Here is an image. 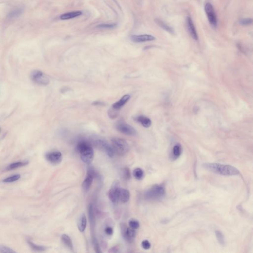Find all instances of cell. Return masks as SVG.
Masks as SVG:
<instances>
[{
  "instance_id": "cell-33",
  "label": "cell",
  "mask_w": 253,
  "mask_h": 253,
  "mask_svg": "<svg viewBox=\"0 0 253 253\" xmlns=\"http://www.w3.org/2000/svg\"><path fill=\"white\" fill-rule=\"evenodd\" d=\"M129 224L130 227L135 229V230L138 229L139 227V222L138 221L135 220V219H132L131 221H130Z\"/></svg>"
},
{
  "instance_id": "cell-16",
  "label": "cell",
  "mask_w": 253,
  "mask_h": 253,
  "mask_svg": "<svg viewBox=\"0 0 253 253\" xmlns=\"http://www.w3.org/2000/svg\"><path fill=\"white\" fill-rule=\"evenodd\" d=\"M77 227L81 232L85 231L87 227V218L85 214H82L79 217L77 222Z\"/></svg>"
},
{
  "instance_id": "cell-14",
  "label": "cell",
  "mask_w": 253,
  "mask_h": 253,
  "mask_svg": "<svg viewBox=\"0 0 253 253\" xmlns=\"http://www.w3.org/2000/svg\"><path fill=\"white\" fill-rule=\"evenodd\" d=\"M82 15V12L80 10L73 11V12H67L61 15L60 18L62 20H68L73 19L74 18H77Z\"/></svg>"
},
{
  "instance_id": "cell-4",
  "label": "cell",
  "mask_w": 253,
  "mask_h": 253,
  "mask_svg": "<svg viewBox=\"0 0 253 253\" xmlns=\"http://www.w3.org/2000/svg\"><path fill=\"white\" fill-rule=\"evenodd\" d=\"M111 144L114 151L120 155H124L129 150V144L125 139L114 138L111 139Z\"/></svg>"
},
{
  "instance_id": "cell-2",
  "label": "cell",
  "mask_w": 253,
  "mask_h": 253,
  "mask_svg": "<svg viewBox=\"0 0 253 253\" xmlns=\"http://www.w3.org/2000/svg\"><path fill=\"white\" fill-rule=\"evenodd\" d=\"M77 149L83 162L87 164L92 162L94 159V151L89 142L85 141L79 142L77 145Z\"/></svg>"
},
{
  "instance_id": "cell-32",
  "label": "cell",
  "mask_w": 253,
  "mask_h": 253,
  "mask_svg": "<svg viewBox=\"0 0 253 253\" xmlns=\"http://www.w3.org/2000/svg\"><path fill=\"white\" fill-rule=\"evenodd\" d=\"M119 110L112 108L109 112V115L111 118H115L118 116L119 113Z\"/></svg>"
},
{
  "instance_id": "cell-10",
  "label": "cell",
  "mask_w": 253,
  "mask_h": 253,
  "mask_svg": "<svg viewBox=\"0 0 253 253\" xmlns=\"http://www.w3.org/2000/svg\"><path fill=\"white\" fill-rule=\"evenodd\" d=\"M45 158L51 164L56 165L62 162V155L60 151H54L48 153L45 155Z\"/></svg>"
},
{
  "instance_id": "cell-28",
  "label": "cell",
  "mask_w": 253,
  "mask_h": 253,
  "mask_svg": "<svg viewBox=\"0 0 253 253\" xmlns=\"http://www.w3.org/2000/svg\"><path fill=\"white\" fill-rule=\"evenodd\" d=\"M21 177V176L20 175H13V176L7 177L6 179L3 180V182L4 183H13V182L19 180Z\"/></svg>"
},
{
  "instance_id": "cell-35",
  "label": "cell",
  "mask_w": 253,
  "mask_h": 253,
  "mask_svg": "<svg viewBox=\"0 0 253 253\" xmlns=\"http://www.w3.org/2000/svg\"><path fill=\"white\" fill-rule=\"evenodd\" d=\"M142 248L144 249H145V250H148V249H150V248L151 247V244L150 242L148 240H145L142 242Z\"/></svg>"
},
{
  "instance_id": "cell-19",
  "label": "cell",
  "mask_w": 253,
  "mask_h": 253,
  "mask_svg": "<svg viewBox=\"0 0 253 253\" xmlns=\"http://www.w3.org/2000/svg\"><path fill=\"white\" fill-rule=\"evenodd\" d=\"M136 121L141 123L145 128H149L151 125V121L150 119L144 115L139 116L136 119Z\"/></svg>"
},
{
  "instance_id": "cell-36",
  "label": "cell",
  "mask_w": 253,
  "mask_h": 253,
  "mask_svg": "<svg viewBox=\"0 0 253 253\" xmlns=\"http://www.w3.org/2000/svg\"><path fill=\"white\" fill-rule=\"evenodd\" d=\"M105 232L108 235H111L113 233V230L111 227H108L105 229Z\"/></svg>"
},
{
  "instance_id": "cell-18",
  "label": "cell",
  "mask_w": 253,
  "mask_h": 253,
  "mask_svg": "<svg viewBox=\"0 0 253 253\" xmlns=\"http://www.w3.org/2000/svg\"><path fill=\"white\" fill-rule=\"evenodd\" d=\"M130 197V194L129 191L126 189L121 188L119 196V201H121L122 203H125L129 201Z\"/></svg>"
},
{
  "instance_id": "cell-26",
  "label": "cell",
  "mask_w": 253,
  "mask_h": 253,
  "mask_svg": "<svg viewBox=\"0 0 253 253\" xmlns=\"http://www.w3.org/2000/svg\"><path fill=\"white\" fill-rule=\"evenodd\" d=\"M28 243L30 247L34 251H39V252H42V251H44L45 250V248L44 246H40V245H38L34 244L33 242L28 240Z\"/></svg>"
},
{
  "instance_id": "cell-29",
  "label": "cell",
  "mask_w": 253,
  "mask_h": 253,
  "mask_svg": "<svg viewBox=\"0 0 253 253\" xmlns=\"http://www.w3.org/2000/svg\"><path fill=\"white\" fill-rule=\"evenodd\" d=\"M117 26L116 23L100 24L97 26V27L100 29H113Z\"/></svg>"
},
{
  "instance_id": "cell-37",
  "label": "cell",
  "mask_w": 253,
  "mask_h": 253,
  "mask_svg": "<svg viewBox=\"0 0 253 253\" xmlns=\"http://www.w3.org/2000/svg\"><path fill=\"white\" fill-rule=\"evenodd\" d=\"M117 249H118V248L117 247H114L112 248H111L109 252H111V253H115V252H117Z\"/></svg>"
},
{
  "instance_id": "cell-31",
  "label": "cell",
  "mask_w": 253,
  "mask_h": 253,
  "mask_svg": "<svg viewBox=\"0 0 253 253\" xmlns=\"http://www.w3.org/2000/svg\"><path fill=\"white\" fill-rule=\"evenodd\" d=\"M0 253H15V251H13L10 248L7 247V246L1 245L0 246Z\"/></svg>"
},
{
  "instance_id": "cell-6",
  "label": "cell",
  "mask_w": 253,
  "mask_h": 253,
  "mask_svg": "<svg viewBox=\"0 0 253 253\" xmlns=\"http://www.w3.org/2000/svg\"><path fill=\"white\" fill-rule=\"evenodd\" d=\"M116 129L121 133L127 136H133L136 134V130L123 120H120L117 123Z\"/></svg>"
},
{
  "instance_id": "cell-17",
  "label": "cell",
  "mask_w": 253,
  "mask_h": 253,
  "mask_svg": "<svg viewBox=\"0 0 253 253\" xmlns=\"http://www.w3.org/2000/svg\"><path fill=\"white\" fill-rule=\"evenodd\" d=\"M131 97L129 95H126L123 96L121 100H119L118 101L112 105L113 108L119 110L122 107H123L128 101H129Z\"/></svg>"
},
{
  "instance_id": "cell-5",
  "label": "cell",
  "mask_w": 253,
  "mask_h": 253,
  "mask_svg": "<svg viewBox=\"0 0 253 253\" xmlns=\"http://www.w3.org/2000/svg\"><path fill=\"white\" fill-rule=\"evenodd\" d=\"M93 144L98 149L106 152L110 157H112L114 155V149L112 145L110 144L107 141L102 138H96L93 140Z\"/></svg>"
},
{
  "instance_id": "cell-1",
  "label": "cell",
  "mask_w": 253,
  "mask_h": 253,
  "mask_svg": "<svg viewBox=\"0 0 253 253\" xmlns=\"http://www.w3.org/2000/svg\"><path fill=\"white\" fill-rule=\"evenodd\" d=\"M203 166L207 170L221 175L233 176L239 174L238 170L232 166L217 163H206Z\"/></svg>"
},
{
  "instance_id": "cell-20",
  "label": "cell",
  "mask_w": 253,
  "mask_h": 253,
  "mask_svg": "<svg viewBox=\"0 0 253 253\" xmlns=\"http://www.w3.org/2000/svg\"><path fill=\"white\" fill-rule=\"evenodd\" d=\"M29 163L28 161H19L13 163L8 166L6 170L7 171H10V170H15L16 169L19 168L21 167H23L27 165Z\"/></svg>"
},
{
  "instance_id": "cell-27",
  "label": "cell",
  "mask_w": 253,
  "mask_h": 253,
  "mask_svg": "<svg viewBox=\"0 0 253 253\" xmlns=\"http://www.w3.org/2000/svg\"><path fill=\"white\" fill-rule=\"evenodd\" d=\"M133 175L136 179L140 180L144 177V172L142 169L138 168L133 171Z\"/></svg>"
},
{
  "instance_id": "cell-22",
  "label": "cell",
  "mask_w": 253,
  "mask_h": 253,
  "mask_svg": "<svg viewBox=\"0 0 253 253\" xmlns=\"http://www.w3.org/2000/svg\"><path fill=\"white\" fill-rule=\"evenodd\" d=\"M62 241L65 246L71 250H73V245L72 240L69 236L66 234H63L62 236Z\"/></svg>"
},
{
  "instance_id": "cell-3",
  "label": "cell",
  "mask_w": 253,
  "mask_h": 253,
  "mask_svg": "<svg viewBox=\"0 0 253 253\" xmlns=\"http://www.w3.org/2000/svg\"><path fill=\"white\" fill-rule=\"evenodd\" d=\"M165 193L163 186L156 184L152 186L145 193V198L149 200H156L163 197Z\"/></svg>"
},
{
  "instance_id": "cell-12",
  "label": "cell",
  "mask_w": 253,
  "mask_h": 253,
  "mask_svg": "<svg viewBox=\"0 0 253 253\" xmlns=\"http://www.w3.org/2000/svg\"><path fill=\"white\" fill-rule=\"evenodd\" d=\"M130 39L132 42L136 43H139L146 42L148 41H154L155 37L151 35L144 34V35H134L130 37Z\"/></svg>"
},
{
  "instance_id": "cell-11",
  "label": "cell",
  "mask_w": 253,
  "mask_h": 253,
  "mask_svg": "<svg viewBox=\"0 0 253 253\" xmlns=\"http://www.w3.org/2000/svg\"><path fill=\"white\" fill-rule=\"evenodd\" d=\"M95 175V173L92 170H89L86 178L82 183V188L84 191L87 192L89 190L92 185Z\"/></svg>"
},
{
  "instance_id": "cell-13",
  "label": "cell",
  "mask_w": 253,
  "mask_h": 253,
  "mask_svg": "<svg viewBox=\"0 0 253 253\" xmlns=\"http://www.w3.org/2000/svg\"><path fill=\"white\" fill-rule=\"evenodd\" d=\"M186 24H187V29L189 33L193 39L195 40H198V36L196 31L194 24L193 23V21L190 16H187L186 18Z\"/></svg>"
},
{
  "instance_id": "cell-9",
  "label": "cell",
  "mask_w": 253,
  "mask_h": 253,
  "mask_svg": "<svg viewBox=\"0 0 253 253\" xmlns=\"http://www.w3.org/2000/svg\"><path fill=\"white\" fill-rule=\"evenodd\" d=\"M205 11L206 13L208 21L211 25L214 27H216L217 25V19L214 7L211 4L207 3L205 6Z\"/></svg>"
},
{
  "instance_id": "cell-25",
  "label": "cell",
  "mask_w": 253,
  "mask_h": 253,
  "mask_svg": "<svg viewBox=\"0 0 253 253\" xmlns=\"http://www.w3.org/2000/svg\"><path fill=\"white\" fill-rule=\"evenodd\" d=\"M182 152V147L180 144L175 145L173 149V156L175 158H179L181 155Z\"/></svg>"
},
{
  "instance_id": "cell-23",
  "label": "cell",
  "mask_w": 253,
  "mask_h": 253,
  "mask_svg": "<svg viewBox=\"0 0 253 253\" xmlns=\"http://www.w3.org/2000/svg\"><path fill=\"white\" fill-rule=\"evenodd\" d=\"M88 213H89V217L91 226L93 227L95 224V214H94V210H93V206L92 204H89L88 207Z\"/></svg>"
},
{
  "instance_id": "cell-21",
  "label": "cell",
  "mask_w": 253,
  "mask_h": 253,
  "mask_svg": "<svg viewBox=\"0 0 253 253\" xmlns=\"http://www.w3.org/2000/svg\"><path fill=\"white\" fill-rule=\"evenodd\" d=\"M123 234L124 235V237L126 238V239L130 241L135 238L136 233L135 229L130 227L129 228H127L126 230H125Z\"/></svg>"
},
{
  "instance_id": "cell-34",
  "label": "cell",
  "mask_w": 253,
  "mask_h": 253,
  "mask_svg": "<svg viewBox=\"0 0 253 253\" xmlns=\"http://www.w3.org/2000/svg\"><path fill=\"white\" fill-rule=\"evenodd\" d=\"M253 23V19L251 18H244L240 21V23L242 25H247L251 24Z\"/></svg>"
},
{
  "instance_id": "cell-15",
  "label": "cell",
  "mask_w": 253,
  "mask_h": 253,
  "mask_svg": "<svg viewBox=\"0 0 253 253\" xmlns=\"http://www.w3.org/2000/svg\"><path fill=\"white\" fill-rule=\"evenodd\" d=\"M154 21H155L157 25H158L161 28H162L163 29H164V30H165L168 32L170 33L171 34H173L174 33L175 31L174 29L172 27L166 23L165 22H164L161 19L156 18V19H154Z\"/></svg>"
},
{
  "instance_id": "cell-24",
  "label": "cell",
  "mask_w": 253,
  "mask_h": 253,
  "mask_svg": "<svg viewBox=\"0 0 253 253\" xmlns=\"http://www.w3.org/2000/svg\"><path fill=\"white\" fill-rule=\"evenodd\" d=\"M23 12V9H15V10H12V12H10L8 14V15H7V18H9V19H12V18H18V17L22 15Z\"/></svg>"
},
{
  "instance_id": "cell-7",
  "label": "cell",
  "mask_w": 253,
  "mask_h": 253,
  "mask_svg": "<svg viewBox=\"0 0 253 253\" xmlns=\"http://www.w3.org/2000/svg\"><path fill=\"white\" fill-rule=\"evenodd\" d=\"M31 79L38 85H47L50 83V79L45 73L40 71H34L31 74Z\"/></svg>"
},
{
  "instance_id": "cell-30",
  "label": "cell",
  "mask_w": 253,
  "mask_h": 253,
  "mask_svg": "<svg viewBox=\"0 0 253 253\" xmlns=\"http://www.w3.org/2000/svg\"><path fill=\"white\" fill-rule=\"evenodd\" d=\"M216 235L219 244L221 245L224 244V236L222 235V233L219 231H216Z\"/></svg>"
},
{
  "instance_id": "cell-8",
  "label": "cell",
  "mask_w": 253,
  "mask_h": 253,
  "mask_svg": "<svg viewBox=\"0 0 253 253\" xmlns=\"http://www.w3.org/2000/svg\"><path fill=\"white\" fill-rule=\"evenodd\" d=\"M120 189L119 181L118 180L114 181L110 189L109 194L110 200L114 203H116L119 201Z\"/></svg>"
}]
</instances>
